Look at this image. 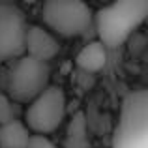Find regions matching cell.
<instances>
[{
    "mask_svg": "<svg viewBox=\"0 0 148 148\" xmlns=\"http://www.w3.org/2000/svg\"><path fill=\"white\" fill-rule=\"evenodd\" d=\"M30 135L32 133L23 124V120L0 126V148H26Z\"/></svg>",
    "mask_w": 148,
    "mask_h": 148,
    "instance_id": "9",
    "label": "cell"
},
{
    "mask_svg": "<svg viewBox=\"0 0 148 148\" xmlns=\"http://www.w3.org/2000/svg\"><path fill=\"white\" fill-rule=\"evenodd\" d=\"M45 28L54 36L79 38L94 26V11L79 0H49L41 8Z\"/></svg>",
    "mask_w": 148,
    "mask_h": 148,
    "instance_id": "3",
    "label": "cell"
},
{
    "mask_svg": "<svg viewBox=\"0 0 148 148\" xmlns=\"http://www.w3.org/2000/svg\"><path fill=\"white\" fill-rule=\"evenodd\" d=\"M148 15L146 0H120L103 6L94 13V26L98 41L103 49H118Z\"/></svg>",
    "mask_w": 148,
    "mask_h": 148,
    "instance_id": "1",
    "label": "cell"
},
{
    "mask_svg": "<svg viewBox=\"0 0 148 148\" xmlns=\"http://www.w3.org/2000/svg\"><path fill=\"white\" fill-rule=\"evenodd\" d=\"M111 148H148V92L135 90L124 98Z\"/></svg>",
    "mask_w": 148,
    "mask_h": 148,
    "instance_id": "2",
    "label": "cell"
},
{
    "mask_svg": "<svg viewBox=\"0 0 148 148\" xmlns=\"http://www.w3.org/2000/svg\"><path fill=\"white\" fill-rule=\"evenodd\" d=\"M26 15L19 6L0 2V62L17 60L25 54Z\"/></svg>",
    "mask_w": 148,
    "mask_h": 148,
    "instance_id": "6",
    "label": "cell"
},
{
    "mask_svg": "<svg viewBox=\"0 0 148 148\" xmlns=\"http://www.w3.org/2000/svg\"><path fill=\"white\" fill-rule=\"evenodd\" d=\"M49 79H51L49 64L23 54L21 58L13 62L10 73H8L4 94L17 105L19 103L28 105L49 86Z\"/></svg>",
    "mask_w": 148,
    "mask_h": 148,
    "instance_id": "4",
    "label": "cell"
},
{
    "mask_svg": "<svg viewBox=\"0 0 148 148\" xmlns=\"http://www.w3.org/2000/svg\"><path fill=\"white\" fill-rule=\"evenodd\" d=\"M60 53V41L45 26L28 25L25 36V56L49 64Z\"/></svg>",
    "mask_w": 148,
    "mask_h": 148,
    "instance_id": "7",
    "label": "cell"
},
{
    "mask_svg": "<svg viewBox=\"0 0 148 148\" xmlns=\"http://www.w3.org/2000/svg\"><path fill=\"white\" fill-rule=\"evenodd\" d=\"M19 114H21L19 105L13 103L4 92H0V126H6L10 122L19 120Z\"/></svg>",
    "mask_w": 148,
    "mask_h": 148,
    "instance_id": "11",
    "label": "cell"
},
{
    "mask_svg": "<svg viewBox=\"0 0 148 148\" xmlns=\"http://www.w3.org/2000/svg\"><path fill=\"white\" fill-rule=\"evenodd\" d=\"M66 148H90L86 135V120L83 112H77L71 118L66 135Z\"/></svg>",
    "mask_w": 148,
    "mask_h": 148,
    "instance_id": "10",
    "label": "cell"
},
{
    "mask_svg": "<svg viewBox=\"0 0 148 148\" xmlns=\"http://www.w3.org/2000/svg\"><path fill=\"white\" fill-rule=\"evenodd\" d=\"M26 148H58V146L54 145L49 137H43V135H30Z\"/></svg>",
    "mask_w": 148,
    "mask_h": 148,
    "instance_id": "12",
    "label": "cell"
},
{
    "mask_svg": "<svg viewBox=\"0 0 148 148\" xmlns=\"http://www.w3.org/2000/svg\"><path fill=\"white\" fill-rule=\"evenodd\" d=\"M75 64L83 71L96 73L99 69H103L105 64H107V51L103 49V45L99 41H90L79 51V54L75 56Z\"/></svg>",
    "mask_w": 148,
    "mask_h": 148,
    "instance_id": "8",
    "label": "cell"
},
{
    "mask_svg": "<svg viewBox=\"0 0 148 148\" xmlns=\"http://www.w3.org/2000/svg\"><path fill=\"white\" fill-rule=\"evenodd\" d=\"M68 112V101L66 94L60 86L49 84L38 98H34L26 105L25 112V124L32 135H43L47 137L49 133L56 131L62 126Z\"/></svg>",
    "mask_w": 148,
    "mask_h": 148,
    "instance_id": "5",
    "label": "cell"
}]
</instances>
